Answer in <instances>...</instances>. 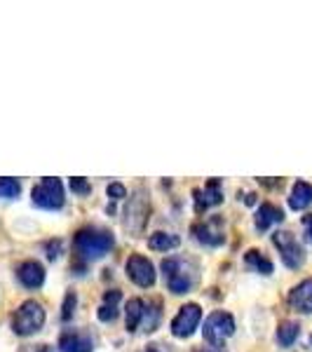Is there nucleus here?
I'll return each mask as SVG.
<instances>
[{"instance_id": "obj_1", "label": "nucleus", "mask_w": 312, "mask_h": 352, "mask_svg": "<svg viewBox=\"0 0 312 352\" xmlns=\"http://www.w3.org/2000/svg\"><path fill=\"white\" fill-rule=\"evenodd\" d=\"M162 270H164V280H167V287L172 294H188L192 292V287L197 285V277H200V270H197V263L190 258L183 256H169L162 261Z\"/></svg>"}, {"instance_id": "obj_2", "label": "nucleus", "mask_w": 312, "mask_h": 352, "mask_svg": "<svg viewBox=\"0 0 312 352\" xmlns=\"http://www.w3.org/2000/svg\"><path fill=\"white\" fill-rule=\"evenodd\" d=\"M113 235L109 230L104 228H82L76 232L73 237V247H76V254L80 256L82 261H96L113 249Z\"/></svg>"}, {"instance_id": "obj_3", "label": "nucleus", "mask_w": 312, "mask_h": 352, "mask_svg": "<svg viewBox=\"0 0 312 352\" xmlns=\"http://www.w3.org/2000/svg\"><path fill=\"white\" fill-rule=\"evenodd\" d=\"M45 324V310L38 300H24L12 315V331L16 336H31Z\"/></svg>"}, {"instance_id": "obj_4", "label": "nucleus", "mask_w": 312, "mask_h": 352, "mask_svg": "<svg viewBox=\"0 0 312 352\" xmlns=\"http://www.w3.org/2000/svg\"><path fill=\"white\" fill-rule=\"evenodd\" d=\"M204 340H207L212 348H221L225 338H230L235 333V320H232L230 312L214 310L212 315L204 320Z\"/></svg>"}, {"instance_id": "obj_5", "label": "nucleus", "mask_w": 312, "mask_h": 352, "mask_svg": "<svg viewBox=\"0 0 312 352\" xmlns=\"http://www.w3.org/2000/svg\"><path fill=\"white\" fill-rule=\"evenodd\" d=\"M33 197V204L41 209H61L64 207V186H61L59 179H52V176H45V179L41 181V184L33 188L31 192Z\"/></svg>"}, {"instance_id": "obj_6", "label": "nucleus", "mask_w": 312, "mask_h": 352, "mask_svg": "<svg viewBox=\"0 0 312 352\" xmlns=\"http://www.w3.org/2000/svg\"><path fill=\"white\" fill-rule=\"evenodd\" d=\"M272 244L280 249V256H282V261H285L287 268L298 270L300 265L305 263V252H303V247L298 244L296 237H293V232L277 230L275 235H272Z\"/></svg>"}, {"instance_id": "obj_7", "label": "nucleus", "mask_w": 312, "mask_h": 352, "mask_svg": "<svg viewBox=\"0 0 312 352\" xmlns=\"http://www.w3.org/2000/svg\"><path fill=\"white\" fill-rule=\"evenodd\" d=\"M192 237L204 247H221L225 242V232H223V219L221 217H209L204 221H197L190 228Z\"/></svg>"}, {"instance_id": "obj_8", "label": "nucleus", "mask_w": 312, "mask_h": 352, "mask_svg": "<svg viewBox=\"0 0 312 352\" xmlns=\"http://www.w3.org/2000/svg\"><path fill=\"white\" fill-rule=\"evenodd\" d=\"M202 320V308L197 303H186L172 320V333L177 338H188L195 333L197 324Z\"/></svg>"}, {"instance_id": "obj_9", "label": "nucleus", "mask_w": 312, "mask_h": 352, "mask_svg": "<svg viewBox=\"0 0 312 352\" xmlns=\"http://www.w3.org/2000/svg\"><path fill=\"white\" fill-rule=\"evenodd\" d=\"M124 268H127V277L134 282L136 287L148 289V287L155 285V280H157L155 265H153L146 256H141V254H134V256H129Z\"/></svg>"}, {"instance_id": "obj_10", "label": "nucleus", "mask_w": 312, "mask_h": 352, "mask_svg": "<svg viewBox=\"0 0 312 352\" xmlns=\"http://www.w3.org/2000/svg\"><path fill=\"white\" fill-rule=\"evenodd\" d=\"M148 212H151L148 200H146L144 192L139 190L132 200H129L127 209H124V228L139 235V232L144 230L146 221H148Z\"/></svg>"}, {"instance_id": "obj_11", "label": "nucleus", "mask_w": 312, "mask_h": 352, "mask_svg": "<svg viewBox=\"0 0 312 352\" xmlns=\"http://www.w3.org/2000/svg\"><path fill=\"white\" fill-rule=\"evenodd\" d=\"M59 350L61 352H92L94 340L87 331L80 329H66L59 336Z\"/></svg>"}, {"instance_id": "obj_12", "label": "nucleus", "mask_w": 312, "mask_h": 352, "mask_svg": "<svg viewBox=\"0 0 312 352\" xmlns=\"http://www.w3.org/2000/svg\"><path fill=\"white\" fill-rule=\"evenodd\" d=\"M195 209L197 214H202L204 209L209 207H216V204L223 202V190H221V181L219 179H209L204 190H195Z\"/></svg>"}, {"instance_id": "obj_13", "label": "nucleus", "mask_w": 312, "mask_h": 352, "mask_svg": "<svg viewBox=\"0 0 312 352\" xmlns=\"http://www.w3.org/2000/svg\"><path fill=\"white\" fill-rule=\"evenodd\" d=\"M289 305L296 312L310 315L312 312V277L310 280H303L300 285H296L289 292Z\"/></svg>"}, {"instance_id": "obj_14", "label": "nucleus", "mask_w": 312, "mask_h": 352, "mask_svg": "<svg viewBox=\"0 0 312 352\" xmlns=\"http://www.w3.org/2000/svg\"><path fill=\"white\" fill-rule=\"evenodd\" d=\"M16 277L26 289H41L45 282V268L38 261H24V263L16 268Z\"/></svg>"}, {"instance_id": "obj_15", "label": "nucleus", "mask_w": 312, "mask_h": 352, "mask_svg": "<svg viewBox=\"0 0 312 352\" xmlns=\"http://www.w3.org/2000/svg\"><path fill=\"white\" fill-rule=\"evenodd\" d=\"M285 221V212H282L280 207H275L272 202H263L258 207V212H256V230H268L270 226H275V223H282Z\"/></svg>"}, {"instance_id": "obj_16", "label": "nucleus", "mask_w": 312, "mask_h": 352, "mask_svg": "<svg viewBox=\"0 0 312 352\" xmlns=\"http://www.w3.org/2000/svg\"><path fill=\"white\" fill-rule=\"evenodd\" d=\"M312 204V186L308 181H296L291 188V195H289V207L293 212H300V209L310 207Z\"/></svg>"}, {"instance_id": "obj_17", "label": "nucleus", "mask_w": 312, "mask_h": 352, "mask_svg": "<svg viewBox=\"0 0 312 352\" xmlns=\"http://www.w3.org/2000/svg\"><path fill=\"white\" fill-rule=\"evenodd\" d=\"M122 294L118 289H111V292L104 294V303L99 308V320L101 322H113L118 320V303H120Z\"/></svg>"}, {"instance_id": "obj_18", "label": "nucleus", "mask_w": 312, "mask_h": 352, "mask_svg": "<svg viewBox=\"0 0 312 352\" xmlns=\"http://www.w3.org/2000/svg\"><path fill=\"white\" fill-rule=\"evenodd\" d=\"M181 244V237L174 232H153L148 237V247L153 252H172Z\"/></svg>"}, {"instance_id": "obj_19", "label": "nucleus", "mask_w": 312, "mask_h": 352, "mask_svg": "<svg viewBox=\"0 0 312 352\" xmlns=\"http://www.w3.org/2000/svg\"><path fill=\"white\" fill-rule=\"evenodd\" d=\"M124 312H127V331H136L144 322L146 303L141 298H129L127 305H124Z\"/></svg>"}, {"instance_id": "obj_20", "label": "nucleus", "mask_w": 312, "mask_h": 352, "mask_svg": "<svg viewBox=\"0 0 312 352\" xmlns=\"http://www.w3.org/2000/svg\"><path fill=\"white\" fill-rule=\"evenodd\" d=\"M245 263L249 268H254L260 275H272V270H275V265H272L270 258L263 256V252H258V249H249L245 254Z\"/></svg>"}, {"instance_id": "obj_21", "label": "nucleus", "mask_w": 312, "mask_h": 352, "mask_svg": "<svg viewBox=\"0 0 312 352\" xmlns=\"http://www.w3.org/2000/svg\"><path fill=\"white\" fill-rule=\"evenodd\" d=\"M298 333H300L298 322H291V320L282 322V324L277 327V343H280L282 348H291V345L296 343Z\"/></svg>"}, {"instance_id": "obj_22", "label": "nucleus", "mask_w": 312, "mask_h": 352, "mask_svg": "<svg viewBox=\"0 0 312 352\" xmlns=\"http://www.w3.org/2000/svg\"><path fill=\"white\" fill-rule=\"evenodd\" d=\"M160 317H162V310H160V300H153V303L146 305V312H144V329L146 331H155L157 324H160Z\"/></svg>"}, {"instance_id": "obj_23", "label": "nucleus", "mask_w": 312, "mask_h": 352, "mask_svg": "<svg viewBox=\"0 0 312 352\" xmlns=\"http://www.w3.org/2000/svg\"><path fill=\"white\" fill-rule=\"evenodd\" d=\"M21 192V184L12 176H3L0 179V200H12Z\"/></svg>"}, {"instance_id": "obj_24", "label": "nucleus", "mask_w": 312, "mask_h": 352, "mask_svg": "<svg viewBox=\"0 0 312 352\" xmlns=\"http://www.w3.org/2000/svg\"><path fill=\"white\" fill-rule=\"evenodd\" d=\"M76 305H78V296L73 292H68L66 298H64V305H61V320L64 322L71 320L73 312H76Z\"/></svg>"}, {"instance_id": "obj_25", "label": "nucleus", "mask_w": 312, "mask_h": 352, "mask_svg": "<svg viewBox=\"0 0 312 352\" xmlns=\"http://www.w3.org/2000/svg\"><path fill=\"white\" fill-rule=\"evenodd\" d=\"M71 190L78 192V195H87V192H92V186H89L87 179H82V176H73V179H71Z\"/></svg>"}, {"instance_id": "obj_26", "label": "nucleus", "mask_w": 312, "mask_h": 352, "mask_svg": "<svg viewBox=\"0 0 312 352\" xmlns=\"http://www.w3.org/2000/svg\"><path fill=\"white\" fill-rule=\"evenodd\" d=\"M106 192H109V197L111 200H122V197H127V188H124L122 184H111L109 188H106Z\"/></svg>"}, {"instance_id": "obj_27", "label": "nucleus", "mask_w": 312, "mask_h": 352, "mask_svg": "<svg viewBox=\"0 0 312 352\" xmlns=\"http://www.w3.org/2000/svg\"><path fill=\"white\" fill-rule=\"evenodd\" d=\"M300 223H303V230H305V240L312 244V214H305Z\"/></svg>"}, {"instance_id": "obj_28", "label": "nucleus", "mask_w": 312, "mask_h": 352, "mask_svg": "<svg viewBox=\"0 0 312 352\" xmlns=\"http://www.w3.org/2000/svg\"><path fill=\"white\" fill-rule=\"evenodd\" d=\"M59 249H61V240L47 242V258H49V261H54L56 256H59Z\"/></svg>"}, {"instance_id": "obj_29", "label": "nucleus", "mask_w": 312, "mask_h": 352, "mask_svg": "<svg viewBox=\"0 0 312 352\" xmlns=\"http://www.w3.org/2000/svg\"><path fill=\"white\" fill-rule=\"evenodd\" d=\"M36 352H52V348H49V345H41V348H38Z\"/></svg>"}, {"instance_id": "obj_30", "label": "nucleus", "mask_w": 312, "mask_h": 352, "mask_svg": "<svg viewBox=\"0 0 312 352\" xmlns=\"http://www.w3.org/2000/svg\"><path fill=\"white\" fill-rule=\"evenodd\" d=\"M254 202H256V195L252 192V195H247V204H254Z\"/></svg>"}, {"instance_id": "obj_31", "label": "nucleus", "mask_w": 312, "mask_h": 352, "mask_svg": "<svg viewBox=\"0 0 312 352\" xmlns=\"http://www.w3.org/2000/svg\"><path fill=\"white\" fill-rule=\"evenodd\" d=\"M146 352H160V348H157V345H151V348L146 350Z\"/></svg>"}, {"instance_id": "obj_32", "label": "nucleus", "mask_w": 312, "mask_h": 352, "mask_svg": "<svg viewBox=\"0 0 312 352\" xmlns=\"http://www.w3.org/2000/svg\"><path fill=\"white\" fill-rule=\"evenodd\" d=\"M207 352H225V350H221V348H212V350H207Z\"/></svg>"}]
</instances>
